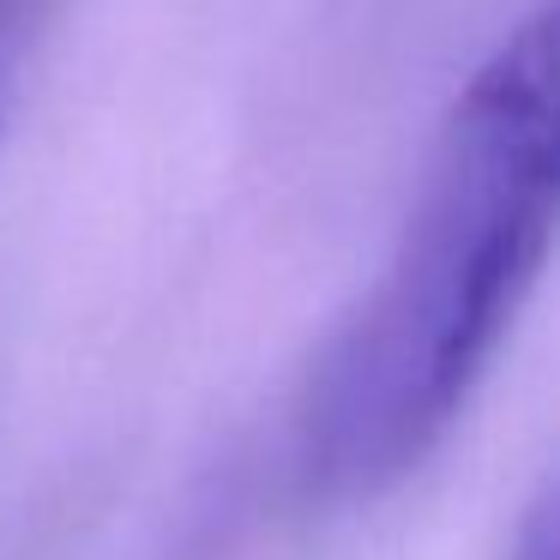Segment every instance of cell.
Masks as SVG:
<instances>
[{
    "label": "cell",
    "mask_w": 560,
    "mask_h": 560,
    "mask_svg": "<svg viewBox=\"0 0 560 560\" xmlns=\"http://www.w3.org/2000/svg\"><path fill=\"white\" fill-rule=\"evenodd\" d=\"M0 109H7V79H0Z\"/></svg>",
    "instance_id": "obj_4"
},
{
    "label": "cell",
    "mask_w": 560,
    "mask_h": 560,
    "mask_svg": "<svg viewBox=\"0 0 560 560\" xmlns=\"http://www.w3.org/2000/svg\"><path fill=\"white\" fill-rule=\"evenodd\" d=\"M560 247V0L452 97L380 278L319 350L295 464L326 500L398 488L446 440Z\"/></svg>",
    "instance_id": "obj_1"
},
{
    "label": "cell",
    "mask_w": 560,
    "mask_h": 560,
    "mask_svg": "<svg viewBox=\"0 0 560 560\" xmlns=\"http://www.w3.org/2000/svg\"><path fill=\"white\" fill-rule=\"evenodd\" d=\"M61 0H0V79H13V67L31 55L43 25L55 19Z\"/></svg>",
    "instance_id": "obj_2"
},
{
    "label": "cell",
    "mask_w": 560,
    "mask_h": 560,
    "mask_svg": "<svg viewBox=\"0 0 560 560\" xmlns=\"http://www.w3.org/2000/svg\"><path fill=\"white\" fill-rule=\"evenodd\" d=\"M506 560H560V482L542 488V494L524 506Z\"/></svg>",
    "instance_id": "obj_3"
}]
</instances>
